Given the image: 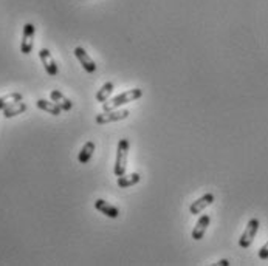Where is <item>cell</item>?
Segmentation results:
<instances>
[{"instance_id": "19", "label": "cell", "mask_w": 268, "mask_h": 266, "mask_svg": "<svg viewBox=\"0 0 268 266\" xmlns=\"http://www.w3.org/2000/svg\"><path fill=\"white\" fill-rule=\"evenodd\" d=\"M217 265H220V266H228V265H230V262H228V260H220Z\"/></svg>"}, {"instance_id": "4", "label": "cell", "mask_w": 268, "mask_h": 266, "mask_svg": "<svg viewBox=\"0 0 268 266\" xmlns=\"http://www.w3.org/2000/svg\"><path fill=\"white\" fill-rule=\"evenodd\" d=\"M34 34H36V26L33 23H25L24 25V33H22V42H20V51L24 54H30L31 51H33Z\"/></svg>"}, {"instance_id": "11", "label": "cell", "mask_w": 268, "mask_h": 266, "mask_svg": "<svg viewBox=\"0 0 268 266\" xmlns=\"http://www.w3.org/2000/svg\"><path fill=\"white\" fill-rule=\"evenodd\" d=\"M50 99H52L53 102H56V104L62 108V112H70L72 108H73L72 99H68V98L64 95V93H60L59 90H52Z\"/></svg>"}, {"instance_id": "14", "label": "cell", "mask_w": 268, "mask_h": 266, "mask_svg": "<svg viewBox=\"0 0 268 266\" xmlns=\"http://www.w3.org/2000/svg\"><path fill=\"white\" fill-rule=\"evenodd\" d=\"M140 180H141L140 174L134 172V174H124V175L118 177L116 184H118V187H121V189H126V187H132V186L138 184Z\"/></svg>"}, {"instance_id": "12", "label": "cell", "mask_w": 268, "mask_h": 266, "mask_svg": "<svg viewBox=\"0 0 268 266\" xmlns=\"http://www.w3.org/2000/svg\"><path fill=\"white\" fill-rule=\"evenodd\" d=\"M26 108H28V105H26L24 101H18V102H14V104L8 105V107L5 108V110H4V116H5L6 119L14 118V116H18V115L25 113Z\"/></svg>"}, {"instance_id": "1", "label": "cell", "mask_w": 268, "mask_h": 266, "mask_svg": "<svg viewBox=\"0 0 268 266\" xmlns=\"http://www.w3.org/2000/svg\"><path fill=\"white\" fill-rule=\"evenodd\" d=\"M143 96V90L141 88H132V90H128L121 93V95L112 98V99H107L104 104H102V112H107V110H116V108L129 104V102H134L136 99H140Z\"/></svg>"}, {"instance_id": "5", "label": "cell", "mask_w": 268, "mask_h": 266, "mask_svg": "<svg viewBox=\"0 0 268 266\" xmlns=\"http://www.w3.org/2000/svg\"><path fill=\"white\" fill-rule=\"evenodd\" d=\"M129 116V110H107L102 112L100 115H96L94 118V122L100 124V126H104V124H110V122H116V121H122Z\"/></svg>"}, {"instance_id": "13", "label": "cell", "mask_w": 268, "mask_h": 266, "mask_svg": "<svg viewBox=\"0 0 268 266\" xmlns=\"http://www.w3.org/2000/svg\"><path fill=\"white\" fill-rule=\"evenodd\" d=\"M36 105H38V108H40L42 112H46V113H50V115H53V116H59L60 112H62V108H60L56 102H53V101L38 99V101H36Z\"/></svg>"}, {"instance_id": "10", "label": "cell", "mask_w": 268, "mask_h": 266, "mask_svg": "<svg viewBox=\"0 0 268 266\" xmlns=\"http://www.w3.org/2000/svg\"><path fill=\"white\" fill-rule=\"evenodd\" d=\"M94 209L100 211L102 215H106L108 218H118L120 217V209L115 208L114 205H110V203H107L106 200H101V198H98L96 201H94Z\"/></svg>"}, {"instance_id": "7", "label": "cell", "mask_w": 268, "mask_h": 266, "mask_svg": "<svg viewBox=\"0 0 268 266\" xmlns=\"http://www.w3.org/2000/svg\"><path fill=\"white\" fill-rule=\"evenodd\" d=\"M73 53H74L76 59L80 60V64L82 65V68H84L87 73H94V71H96V68H98L96 62H94V60L88 56V53L82 48V46H76Z\"/></svg>"}, {"instance_id": "17", "label": "cell", "mask_w": 268, "mask_h": 266, "mask_svg": "<svg viewBox=\"0 0 268 266\" xmlns=\"http://www.w3.org/2000/svg\"><path fill=\"white\" fill-rule=\"evenodd\" d=\"M112 91H114V82H106L96 93V101L104 104L110 98V95H112Z\"/></svg>"}, {"instance_id": "3", "label": "cell", "mask_w": 268, "mask_h": 266, "mask_svg": "<svg viewBox=\"0 0 268 266\" xmlns=\"http://www.w3.org/2000/svg\"><path fill=\"white\" fill-rule=\"evenodd\" d=\"M259 226H260V223L258 218H251V220L246 223V228L242 234V237L239 239V246L242 249H248L251 245H253V242L256 239V234L259 231Z\"/></svg>"}, {"instance_id": "9", "label": "cell", "mask_w": 268, "mask_h": 266, "mask_svg": "<svg viewBox=\"0 0 268 266\" xmlns=\"http://www.w3.org/2000/svg\"><path fill=\"white\" fill-rule=\"evenodd\" d=\"M210 223H211V217L208 214H203L197 220V223H196V226L192 229V234H191L192 240H196V242L202 240L203 236H204V232H206V229L210 226Z\"/></svg>"}, {"instance_id": "6", "label": "cell", "mask_w": 268, "mask_h": 266, "mask_svg": "<svg viewBox=\"0 0 268 266\" xmlns=\"http://www.w3.org/2000/svg\"><path fill=\"white\" fill-rule=\"evenodd\" d=\"M39 59H40V62H42V65H44L45 71L48 73V76H53V77L58 76L59 68H58L56 60L53 59V56H52V53H50L48 48H40V51H39Z\"/></svg>"}, {"instance_id": "8", "label": "cell", "mask_w": 268, "mask_h": 266, "mask_svg": "<svg viewBox=\"0 0 268 266\" xmlns=\"http://www.w3.org/2000/svg\"><path fill=\"white\" fill-rule=\"evenodd\" d=\"M212 203H214V195L212 194H204V195H202L200 198H197L196 201L191 203V206H189V212H191L192 215H197V214L203 212L208 206H211Z\"/></svg>"}, {"instance_id": "2", "label": "cell", "mask_w": 268, "mask_h": 266, "mask_svg": "<svg viewBox=\"0 0 268 266\" xmlns=\"http://www.w3.org/2000/svg\"><path fill=\"white\" fill-rule=\"evenodd\" d=\"M128 158H129V139H120L118 141V149H116V161L114 167V174L116 177H121L126 174L128 169Z\"/></svg>"}, {"instance_id": "15", "label": "cell", "mask_w": 268, "mask_h": 266, "mask_svg": "<svg viewBox=\"0 0 268 266\" xmlns=\"http://www.w3.org/2000/svg\"><path fill=\"white\" fill-rule=\"evenodd\" d=\"M93 153H94V143L93 141H87V143L82 146L80 155H78V161H80L81 164H87L92 160Z\"/></svg>"}, {"instance_id": "16", "label": "cell", "mask_w": 268, "mask_h": 266, "mask_svg": "<svg viewBox=\"0 0 268 266\" xmlns=\"http://www.w3.org/2000/svg\"><path fill=\"white\" fill-rule=\"evenodd\" d=\"M22 99H24V96L19 91H12V93H8V95H5V96H0V110H5L8 105L18 102V101H22Z\"/></svg>"}, {"instance_id": "18", "label": "cell", "mask_w": 268, "mask_h": 266, "mask_svg": "<svg viewBox=\"0 0 268 266\" xmlns=\"http://www.w3.org/2000/svg\"><path fill=\"white\" fill-rule=\"evenodd\" d=\"M259 259L260 260H268V242L259 249Z\"/></svg>"}]
</instances>
